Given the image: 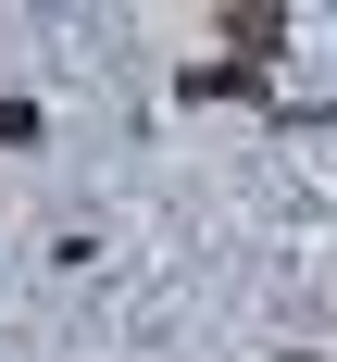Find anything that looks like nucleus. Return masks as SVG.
<instances>
[{"mask_svg":"<svg viewBox=\"0 0 337 362\" xmlns=\"http://www.w3.org/2000/svg\"><path fill=\"white\" fill-rule=\"evenodd\" d=\"M213 37L237 63H262V50H288V13H275V0H237V13H213Z\"/></svg>","mask_w":337,"mask_h":362,"instance_id":"f257e3e1","label":"nucleus"}]
</instances>
